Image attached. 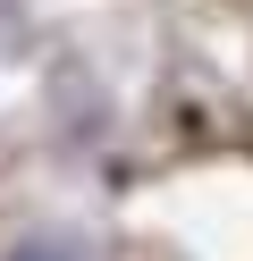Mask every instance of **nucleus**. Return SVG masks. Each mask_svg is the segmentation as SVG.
Segmentation results:
<instances>
[{"label":"nucleus","instance_id":"f257e3e1","mask_svg":"<svg viewBox=\"0 0 253 261\" xmlns=\"http://www.w3.org/2000/svg\"><path fill=\"white\" fill-rule=\"evenodd\" d=\"M9 261H84V253H67V244H51V236H34V244H17Z\"/></svg>","mask_w":253,"mask_h":261}]
</instances>
